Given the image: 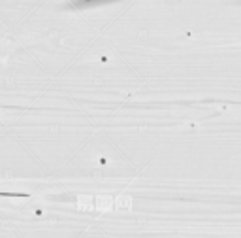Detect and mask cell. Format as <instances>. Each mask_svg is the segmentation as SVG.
Returning a JSON list of instances; mask_svg holds the SVG:
<instances>
[{
	"label": "cell",
	"mask_w": 241,
	"mask_h": 238,
	"mask_svg": "<svg viewBox=\"0 0 241 238\" xmlns=\"http://www.w3.org/2000/svg\"><path fill=\"white\" fill-rule=\"evenodd\" d=\"M100 4H104V2H72V4H68L70 8H74V9H79V8H87V6H100Z\"/></svg>",
	"instance_id": "6da1fadb"
}]
</instances>
